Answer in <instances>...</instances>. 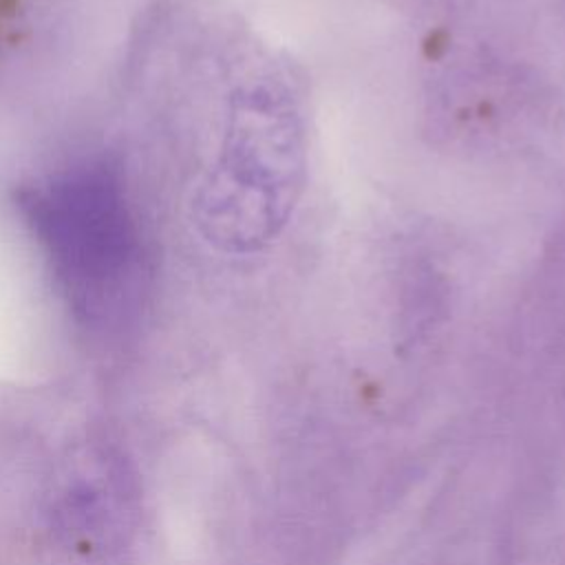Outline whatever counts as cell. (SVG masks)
<instances>
[{
  "label": "cell",
  "instance_id": "cell-2",
  "mask_svg": "<svg viewBox=\"0 0 565 565\" xmlns=\"http://www.w3.org/2000/svg\"><path fill=\"white\" fill-rule=\"evenodd\" d=\"M302 179V139L291 108L254 93L238 108L234 139L210 205L218 236L236 249L258 247L285 225Z\"/></svg>",
  "mask_w": 565,
  "mask_h": 565
},
{
  "label": "cell",
  "instance_id": "cell-1",
  "mask_svg": "<svg viewBox=\"0 0 565 565\" xmlns=\"http://www.w3.org/2000/svg\"><path fill=\"white\" fill-rule=\"evenodd\" d=\"M71 305L88 318L124 309L141 276V245L119 179L86 166L20 201Z\"/></svg>",
  "mask_w": 565,
  "mask_h": 565
}]
</instances>
